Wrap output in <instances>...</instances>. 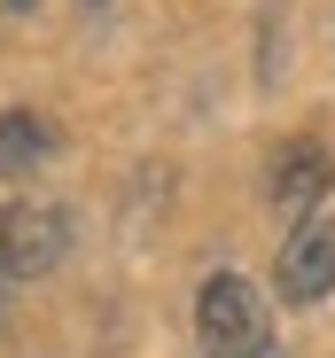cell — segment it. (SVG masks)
Wrapping results in <instances>:
<instances>
[{"label":"cell","instance_id":"ba28073f","mask_svg":"<svg viewBox=\"0 0 335 358\" xmlns=\"http://www.w3.org/2000/svg\"><path fill=\"white\" fill-rule=\"evenodd\" d=\"M0 280H8V273H0Z\"/></svg>","mask_w":335,"mask_h":358},{"label":"cell","instance_id":"277c9868","mask_svg":"<svg viewBox=\"0 0 335 358\" xmlns=\"http://www.w3.org/2000/svg\"><path fill=\"white\" fill-rule=\"evenodd\" d=\"M327 187H335V156L320 141H297V148L273 156V210H281V218H304Z\"/></svg>","mask_w":335,"mask_h":358},{"label":"cell","instance_id":"8992f818","mask_svg":"<svg viewBox=\"0 0 335 358\" xmlns=\"http://www.w3.org/2000/svg\"><path fill=\"white\" fill-rule=\"evenodd\" d=\"M8 8H39V0H8Z\"/></svg>","mask_w":335,"mask_h":358},{"label":"cell","instance_id":"3957f363","mask_svg":"<svg viewBox=\"0 0 335 358\" xmlns=\"http://www.w3.org/2000/svg\"><path fill=\"white\" fill-rule=\"evenodd\" d=\"M273 288H281L289 304H320L335 288V226L327 218H297V234L281 242V257H273Z\"/></svg>","mask_w":335,"mask_h":358},{"label":"cell","instance_id":"52a82bcc","mask_svg":"<svg viewBox=\"0 0 335 358\" xmlns=\"http://www.w3.org/2000/svg\"><path fill=\"white\" fill-rule=\"evenodd\" d=\"M86 8H94V0H86Z\"/></svg>","mask_w":335,"mask_h":358},{"label":"cell","instance_id":"5b68a950","mask_svg":"<svg viewBox=\"0 0 335 358\" xmlns=\"http://www.w3.org/2000/svg\"><path fill=\"white\" fill-rule=\"evenodd\" d=\"M55 156V125L39 109H0V179H31Z\"/></svg>","mask_w":335,"mask_h":358},{"label":"cell","instance_id":"6da1fadb","mask_svg":"<svg viewBox=\"0 0 335 358\" xmlns=\"http://www.w3.org/2000/svg\"><path fill=\"white\" fill-rule=\"evenodd\" d=\"M195 335L211 358H273V312L242 273H211L195 296Z\"/></svg>","mask_w":335,"mask_h":358},{"label":"cell","instance_id":"7a4b0ae2","mask_svg":"<svg viewBox=\"0 0 335 358\" xmlns=\"http://www.w3.org/2000/svg\"><path fill=\"white\" fill-rule=\"evenodd\" d=\"M63 250H71V210H55V203L0 210V273L8 280H39L47 265H63Z\"/></svg>","mask_w":335,"mask_h":358}]
</instances>
